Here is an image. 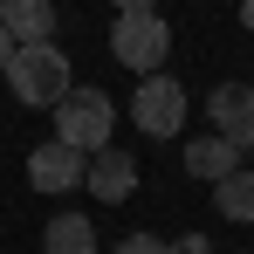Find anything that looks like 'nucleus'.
<instances>
[{
    "mask_svg": "<svg viewBox=\"0 0 254 254\" xmlns=\"http://www.w3.org/2000/svg\"><path fill=\"white\" fill-rule=\"evenodd\" d=\"M69 76H76V69H69V55H62L55 42H35V48H14V62H7V76H0V83L14 89V103H28V110H55V103L76 89Z\"/></svg>",
    "mask_w": 254,
    "mask_h": 254,
    "instance_id": "f257e3e1",
    "label": "nucleus"
},
{
    "mask_svg": "<svg viewBox=\"0 0 254 254\" xmlns=\"http://www.w3.org/2000/svg\"><path fill=\"white\" fill-rule=\"evenodd\" d=\"M110 124H117L110 96L89 89V83H76L62 103H55V144H69V151H83V158H96V151L110 144Z\"/></svg>",
    "mask_w": 254,
    "mask_h": 254,
    "instance_id": "f03ea898",
    "label": "nucleus"
},
{
    "mask_svg": "<svg viewBox=\"0 0 254 254\" xmlns=\"http://www.w3.org/2000/svg\"><path fill=\"white\" fill-rule=\"evenodd\" d=\"M110 55L124 62V69H137V76H158L172 55V28L158 21V7H144V14H117L110 21Z\"/></svg>",
    "mask_w": 254,
    "mask_h": 254,
    "instance_id": "7ed1b4c3",
    "label": "nucleus"
},
{
    "mask_svg": "<svg viewBox=\"0 0 254 254\" xmlns=\"http://www.w3.org/2000/svg\"><path fill=\"white\" fill-rule=\"evenodd\" d=\"M130 124L144 130V137H179L186 130V83L179 76H144L137 83V96H130Z\"/></svg>",
    "mask_w": 254,
    "mask_h": 254,
    "instance_id": "20e7f679",
    "label": "nucleus"
},
{
    "mask_svg": "<svg viewBox=\"0 0 254 254\" xmlns=\"http://www.w3.org/2000/svg\"><path fill=\"white\" fill-rule=\"evenodd\" d=\"M206 110H213V130L234 151H254V83H220L206 96Z\"/></svg>",
    "mask_w": 254,
    "mask_h": 254,
    "instance_id": "39448f33",
    "label": "nucleus"
},
{
    "mask_svg": "<svg viewBox=\"0 0 254 254\" xmlns=\"http://www.w3.org/2000/svg\"><path fill=\"white\" fill-rule=\"evenodd\" d=\"M83 172H89V158H83V151H69V144H55V137L28 151V186H35V192H76Z\"/></svg>",
    "mask_w": 254,
    "mask_h": 254,
    "instance_id": "423d86ee",
    "label": "nucleus"
},
{
    "mask_svg": "<svg viewBox=\"0 0 254 254\" xmlns=\"http://www.w3.org/2000/svg\"><path fill=\"white\" fill-rule=\"evenodd\" d=\"M83 186L96 192V199H117L124 206L130 192H137V158H124L117 144H103L96 158H89V172H83Z\"/></svg>",
    "mask_w": 254,
    "mask_h": 254,
    "instance_id": "0eeeda50",
    "label": "nucleus"
},
{
    "mask_svg": "<svg viewBox=\"0 0 254 254\" xmlns=\"http://www.w3.org/2000/svg\"><path fill=\"white\" fill-rule=\"evenodd\" d=\"M0 28L14 48H35L55 35V0H0Z\"/></svg>",
    "mask_w": 254,
    "mask_h": 254,
    "instance_id": "6e6552de",
    "label": "nucleus"
},
{
    "mask_svg": "<svg viewBox=\"0 0 254 254\" xmlns=\"http://www.w3.org/2000/svg\"><path fill=\"white\" fill-rule=\"evenodd\" d=\"M186 172H192V179H206V186H220V179H234V172H241V151H234L220 130H206V137H192V144H186Z\"/></svg>",
    "mask_w": 254,
    "mask_h": 254,
    "instance_id": "1a4fd4ad",
    "label": "nucleus"
},
{
    "mask_svg": "<svg viewBox=\"0 0 254 254\" xmlns=\"http://www.w3.org/2000/svg\"><path fill=\"white\" fill-rule=\"evenodd\" d=\"M42 254H96V227L83 213H55L42 234Z\"/></svg>",
    "mask_w": 254,
    "mask_h": 254,
    "instance_id": "9d476101",
    "label": "nucleus"
},
{
    "mask_svg": "<svg viewBox=\"0 0 254 254\" xmlns=\"http://www.w3.org/2000/svg\"><path fill=\"white\" fill-rule=\"evenodd\" d=\"M213 206L227 213V220H241V227H248V220H254V172L241 165L234 179H220V186H213Z\"/></svg>",
    "mask_w": 254,
    "mask_h": 254,
    "instance_id": "9b49d317",
    "label": "nucleus"
},
{
    "mask_svg": "<svg viewBox=\"0 0 254 254\" xmlns=\"http://www.w3.org/2000/svg\"><path fill=\"white\" fill-rule=\"evenodd\" d=\"M117 254H172V241H158V234H130Z\"/></svg>",
    "mask_w": 254,
    "mask_h": 254,
    "instance_id": "f8f14e48",
    "label": "nucleus"
},
{
    "mask_svg": "<svg viewBox=\"0 0 254 254\" xmlns=\"http://www.w3.org/2000/svg\"><path fill=\"white\" fill-rule=\"evenodd\" d=\"M172 254H213V248H206V234H186V241H179Z\"/></svg>",
    "mask_w": 254,
    "mask_h": 254,
    "instance_id": "ddd939ff",
    "label": "nucleus"
},
{
    "mask_svg": "<svg viewBox=\"0 0 254 254\" xmlns=\"http://www.w3.org/2000/svg\"><path fill=\"white\" fill-rule=\"evenodd\" d=\"M110 7H117V14H144L151 0H110Z\"/></svg>",
    "mask_w": 254,
    "mask_h": 254,
    "instance_id": "4468645a",
    "label": "nucleus"
},
{
    "mask_svg": "<svg viewBox=\"0 0 254 254\" xmlns=\"http://www.w3.org/2000/svg\"><path fill=\"white\" fill-rule=\"evenodd\" d=\"M7 62H14V42H7V28H0V76H7Z\"/></svg>",
    "mask_w": 254,
    "mask_h": 254,
    "instance_id": "2eb2a0df",
    "label": "nucleus"
},
{
    "mask_svg": "<svg viewBox=\"0 0 254 254\" xmlns=\"http://www.w3.org/2000/svg\"><path fill=\"white\" fill-rule=\"evenodd\" d=\"M241 28H248V35H254V0H241Z\"/></svg>",
    "mask_w": 254,
    "mask_h": 254,
    "instance_id": "dca6fc26",
    "label": "nucleus"
}]
</instances>
